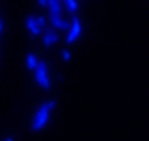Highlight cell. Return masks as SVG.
I'll use <instances>...</instances> for the list:
<instances>
[{"mask_svg":"<svg viewBox=\"0 0 149 141\" xmlns=\"http://www.w3.org/2000/svg\"><path fill=\"white\" fill-rule=\"evenodd\" d=\"M53 107H55V100H46V102H43L39 107H37V111L34 113V118H32V125H30L34 132H39V130L45 129Z\"/></svg>","mask_w":149,"mask_h":141,"instance_id":"cell-1","label":"cell"},{"mask_svg":"<svg viewBox=\"0 0 149 141\" xmlns=\"http://www.w3.org/2000/svg\"><path fill=\"white\" fill-rule=\"evenodd\" d=\"M34 77H36V82L39 87H43V90H50L52 87V80L48 77V66L45 61H39L37 68L34 70Z\"/></svg>","mask_w":149,"mask_h":141,"instance_id":"cell-2","label":"cell"},{"mask_svg":"<svg viewBox=\"0 0 149 141\" xmlns=\"http://www.w3.org/2000/svg\"><path fill=\"white\" fill-rule=\"evenodd\" d=\"M82 36V23H80V18H78V14H71V27L66 34V43L71 45L74 43L78 38Z\"/></svg>","mask_w":149,"mask_h":141,"instance_id":"cell-3","label":"cell"},{"mask_svg":"<svg viewBox=\"0 0 149 141\" xmlns=\"http://www.w3.org/2000/svg\"><path fill=\"white\" fill-rule=\"evenodd\" d=\"M48 22H50V25L55 29V30H69V27H71V18L69 20H66L62 14H50L48 16Z\"/></svg>","mask_w":149,"mask_h":141,"instance_id":"cell-4","label":"cell"},{"mask_svg":"<svg viewBox=\"0 0 149 141\" xmlns=\"http://www.w3.org/2000/svg\"><path fill=\"white\" fill-rule=\"evenodd\" d=\"M25 27L30 32V36H34V38L41 34V27L37 25V22H36V14H29L27 18H25Z\"/></svg>","mask_w":149,"mask_h":141,"instance_id":"cell-5","label":"cell"},{"mask_svg":"<svg viewBox=\"0 0 149 141\" xmlns=\"http://www.w3.org/2000/svg\"><path fill=\"white\" fill-rule=\"evenodd\" d=\"M57 41H59V34L55 32V30H48V32L43 34V43H45V47H53Z\"/></svg>","mask_w":149,"mask_h":141,"instance_id":"cell-6","label":"cell"},{"mask_svg":"<svg viewBox=\"0 0 149 141\" xmlns=\"http://www.w3.org/2000/svg\"><path fill=\"white\" fill-rule=\"evenodd\" d=\"M64 9L69 14H77L78 13V2L77 0H64Z\"/></svg>","mask_w":149,"mask_h":141,"instance_id":"cell-7","label":"cell"},{"mask_svg":"<svg viewBox=\"0 0 149 141\" xmlns=\"http://www.w3.org/2000/svg\"><path fill=\"white\" fill-rule=\"evenodd\" d=\"M25 64H27V70H34L37 68V64H39V59L36 57V54H29L27 56V59H25Z\"/></svg>","mask_w":149,"mask_h":141,"instance_id":"cell-8","label":"cell"},{"mask_svg":"<svg viewBox=\"0 0 149 141\" xmlns=\"http://www.w3.org/2000/svg\"><path fill=\"white\" fill-rule=\"evenodd\" d=\"M48 11H50V14H62L64 7H62L61 2H55V4H50L48 6Z\"/></svg>","mask_w":149,"mask_h":141,"instance_id":"cell-9","label":"cell"},{"mask_svg":"<svg viewBox=\"0 0 149 141\" xmlns=\"http://www.w3.org/2000/svg\"><path fill=\"white\" fill-rule=\"evenodd\" d=\"M46 20H48L46 16H43V14H36V22H37V25H39L41 29H45V27H46V23H48Z\"/></svg>","mask_w":149,"mask_h":141,"instance_id":"cell-10","label":"cell"},{"mask_svg":"<svg viewBox=\"0 0 149 141\" xmlns=\"http://www.w3.org/2000/svg\"><path fill=\"white\" fill-rule=\"evenodd\" d=\"M61 57H62L64 61H69V59H71V52H68V50H64V52H62V54H61Z\"/></svg>","mask_w":149,"mask_h":141,"instance_id":"cell-11","label":"cell"},{"mask_svg":"<svg viewBox=\"0 0 149 141\" xmlns=\"http://www.w3.org/2000/svg\"><path fill=\"white\" fill-rule=\"evenodd\" d=\"M37 6H41V7H48V0H37Z\"/></svg>","mask_w":149,"mask_h":141,"instance_id":"cell-12","label":"cell"},{"mask_svg":"<svg viewBox=\"0 0 149 141\" xmlns=\"http://www.w3.org/2000/svg\"><path fill=\"white\" fill-rule=\"evenodd\" d=\"M2 34H4V20L0 18V36H2Z\"/></svg>","mask_w":149,"mask_h":141,"instance_id":"cell-13","label":"cell"},{"mask_svg":"<svg viewBox=\"0 0 149 141\" xmlns=\"http://www.w3.org/2000/svg\"><path fill=\"white\" fill-rule=\"evenodd\" d=\"M55 2H61V0H48V6L50 4H55Z\"/></svg>","mask_w":149,"mask_h":141,"instance_id":"cell-14","label":"cell"},{"mask_svg":"<svg viewBox=\"0 0 149 141\" xmlns=\"http://www.w3.org/2000/svg\"><path fill=\"white\" fill-rule=\"evenodd\" d=\"M4 141H14V139H13V137H6Z\"/></svg>","mask_w":149,"mask_h":141,"instance_id":"cell-15","label":"cell"}]
</instances>
